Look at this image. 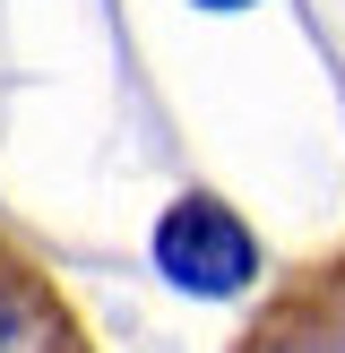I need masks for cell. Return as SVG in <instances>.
<instances>
[{"label":"cell","instance_id":"7a4b0ae2","mask_svg":"<svg viewBox=\"0 0 345 353\" xmlns=\"http://www.w3.org/2000/svg\"><path fill=\"white\" fill-rule=\"evenodd\" d=\"M155 259H164V276L181 293H207V302H224V293H241L259 276V250L224 199H181L155 224Z\"/></svg>","mask_w":345,"mask_h":353},{"label":"cell","instance_id":"277c9868","mask_svg":"<svg viewBox=\"0 0 345 353\" xmlns=\"http://www.w3.org/2000/svg\"><path fill=\"white\" fill-rule=\"evenodd\" d=\"M207 9H241V0H207Z\"/></svg>","mask_w":345,"mask_h":353},{"label":"cell","instance_id":"3957f363","mask_svg":"<svg viewBox=\"0 0 345 353\" xmlns=\"http://www.w3.org/2000/svg\"><path fill=\"white\" fill-rule=\"evenodd\" d=\"M0 353H95L78 302L52 285V268H34L9 233H0Z\"/></svg>","mask_w":345,"mask_h":353},{"label":"cell","instance_id":"6da1fadb","mask_svg":"<svg viewBox=\"0 0 345 353\" xmlns=\"http://www.w3.org/2000/svg\"><path fill=\"white\" fill-rule=\"evenodd\" d=\"M233 353H345V250H319L268 285Z\"/></svg>","mask_w":345,"mask_h":353}]
</instances>
